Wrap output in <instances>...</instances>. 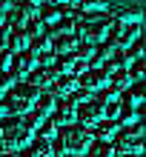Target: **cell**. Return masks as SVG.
<instances>
[{
  "instance_id": "6da1fadb",
  "label": "cell",
  "mask_w": 146,
  "mask_h": 157,
  "mask_svg": "<svg viewBox=\"0 0 146 157\" xmlns=\"http://www.w3.org/2000/svg\"><path fill=\"white\" fill-rule=\"evenodd\" d=\"M32 128L23 117H3L0 120V151H23L32 143Z\"/></svg>"
},
{
  "instance_id": "7a4b0ae2",
  "label": "cell",
  "mask_w": 146,
  "mask_h": 157,
  "mask_svg": "<svg viewBox=\"0 0 146 157\" xmlns=\"http://www.w3.org/2000/svg\"><path fill=\"white\" fill-rule=\"evenodd\" d=\"M37 97H40V91L32 89L29 83H12V89L3 94V109L9 114H14V117H23V114H29L34 109Z\"/></svg>"
},
{
  "instance_id": "3957f363",
  "label": "cell",
  "mask_w": 146,
  "mask_h": 157,
  "mask_svg": "<svg viewBox=\"0 0 146 157\" xmlns=\"http://www.w3.org/2000/svg\"><path fill=\"white\" fill-rule=\"evenodd\" d=\"M112 151H120V154H138V157L143 154V120L123 126L120 132L115 134Z\"/></svg>"
},
{
  "instance_id": "277c9868",
  "label": "cell",
  "mask_w": 146,
  "mask_h": 157,
  "mask_svg": "<svg viewBox=\"0 0 146 157\" xmlns=\"http://www.w3.org/2000/svg\"><path fill=\"white\" fill-rule=\"evenodd\" d=\"M57 146L63 149V154H72V157H77V154H83L89 146H92V132L83 126H63V132H60V140Z\"/></svg>"
},
{
  "instance_id": "5b68a950",
  "label": "cell",
  "mask_w": 146,
  "mask_h": 157,
  "mask_svg": "<svg viewBox=\"0 0 146 157\" xmlns=\"http://www.w3.org/2000/svg\"><path fill=\"white\" fill-rule=\"evenodd\" d=\"M115 26L117 23L109 14H95V17H89V20L83 23V40L92 43V46H97V43H103L109 37V32H112Z\"/></svg>"
},
{
  "instance_id": "8992f818",
  "label": "cell",
  "mask_w": 146,
  "mask_h": 157,
  "mask_svg": "<svg viewBox=\"0 0 146 157\" xmlns=\"http://www.w3.org/2000/svg\"><path fill=\"white\" fill-rule=\"evenodd\" d=\"M75 120H80V126H83V128L97 126L100 120H106L103 117V103H100V97H92V100H86V103H80L75 109Z\"/></svg>"
},
{
  "instance_id": "52a82bcc",
  "label": "cell",
  "mask_w": 146,
  "mask_h": 157,
  "mask_svg": "<svg viewBox=\"0 0 146 157\" xmlns=\"http://www.w3.org/2000/svg\"><path fill=\"white\" fill-rule=\"evenodd\" d=\"M106 69H83L80 71V77H77V86L83 89V91H89V94H92V91H106Z\"/></svg>"
},
{
  "instance_id": "ba28073f",
  "label": "cell",
  "mask_w": 146,
  "mask_h": 157,
  "mask_svg": "<svg viewBox=\"0 0 146 157\" xmlns=\"http://www.w3.org/2000/svg\"><path fill=\"white\" fill-rule=\"evenodd\" d=\"M37 9L34 3H14V9L9 12V29H26V23L37 17Z\"/></svg>"
},
{
  "instance_id": "9c48e42d",
  "label": "cell",
  "mask_w": 146,
  "mask_h": 157,
  "mask_svg": "<svg viewBox=\"0 0 146 157\" xmlns=\"http://www.w3.org/2000/svg\"><path fill=\"white\" fill-rule=\"evenodd\" d=\"M37 69V60L32 57V52H17L12 54V66H9V77H23V75H32Z\"/></svg>"
},
{
  "instance_id": "30bf717a",
  "label": "cell",
  "mask_w": 146,
  "mask_h": 157,
  "mask_svg": "<svg viewBox=\"0 0 146 157\" xmlns=\"http://www.w3.org/2000/svg\"><path fill=\"white\" fill-rule=\"evenodd\" d=\"M49 46H52V52H57V54H75L80 40H77L75 32H54V37L49 40Z\"/></svg>"
},
{
  "instance_id": "8fae6325",
  "label": "cell",
  "mask_w": 146,
  "mask_h": 157,
  "mask_svg": "<svg viewBox=\"0 0 146 157\" xmlns=\"http://www.w3.org/2000/svg\"><path fill=\"white\" fill-rule=\"evenodd\" d=\"M54 77H57V71H54L52 66H37L29 75V86L37 89V91H49V86L54 83Z\"/></svg>"
},
{
  "instance_id": "7c38bea8",
  "label": "cell",
  "mask_w": 146,
  "mask_h": 157,
  "mask_svg": "<svg viewBox=\"0 0 146 157\" xmlns=\"http://www.w3.org/2000/svg\"><path fill=\"white\" fill-rule=\"evenodd\" d=\"M75 89H77V80L72 77V75H57V77H54V83L49 86V94H52L54 100H57V97H60V100H66Z\"/></svg>"
},
{
  "instance_id": "4fadbf2b",
  "label": "cell",
  "mask_w": 146,
  "mask_h": 157,
  "mask_svg": "<svg viewBox=\"0 0 146 157\" xmlns=\"http://www.w3.org/2000/svg\"><path fill=\"white\" fill-rule=\"evenodd\" d=\"M52 123L54 126H72L75 123V106L69 100H57L54 103V112H52Z\"/></svg>"
},
{
  "instance_id": "5bb4252c",
  "label": "cell",
  "mask_w": 146,
  "mask_h": 157,
  "mask_svg": "<svg viewBox=\"0 0 146 157\" xmlns=\"http://www.w3.org/2000/svg\"><path fill=\"white\" fill-rule=\"evenodd\" d=\"M20 157H54V149H52V140H43V137H37V140H32L26 149L20 151Z\"/></svg>"
},
{
  "instance_id": "9a60e30c",
  "label": "cell",
  "mask_w": 146,
  "mask_h": 157,
  "mask_svg": "<svg viewBox=\"0 0 146 157\" xmlns=\"http://www.w3.org/2000/svg\"><path fill=\"white\" fill-rule=\"evenodd\" d=\"M6 49L12 52V54L26 52V49H29V37H26V32L23 29H12V32L6 34Z\"/></svg>"
},
{
  "instance_id": "2e32d148",
  "label": "cell",
  "mask_w": 146,
  "mask_h": 157,
  "mask_svg": "<svg viewBox=\"0 0 146 157\" xmlns=\"http://www.w3.org/2000/svg\"><path fill=\"white\" fill-rule=\"evenodd\" d=\"M129 75H126V71H109V77H106V89L109 91H112V94H117V91H120V94H123V91L126 89H129Z\"/></svg>"
},
{
  "instance_id": "e0dca14e",
  "label": "cell",
  "mask_w": 146,
  "mask_h": 157,
  "mask_svg": "<svg viewBox=\"0 0 146 157\" xmlns=\"http://www.w3.org/2000/svg\"><path fill=\"white\" fill-rule=\"evenodd\" d=\"M54 103H57V100H54L49 91H43V94L37 97V103H34V109H32V112L37 114L40 120H46V117H52V112H54Z\"/></svg>"
},
{
  "instance_id": "ac0fdd59",
  "label": "cell",
  "mask_w": 146,
  "mask_h": 157,
  "mask_svg": "<svg viewBox=\"0 0 146 157\" xmlns=\"http://www.w3.org/2000/svg\"><path fill=\"white\" fill-rule=\"evenodd\" d=\"M57 75H75L77 69V60H75V54H57V60H54V66H52Z\"/></svg>"
},
{
  "instance_id": "d6986e66",
  "label": "cell",
  "mask_w": 146,
  "mask_h": 157,
  "mask_svg": "<svg viewBox=\"0 0 146 157\" xmlns=\"http://www.w3.org/2000/svg\"><path fill=\"white\" fill-rule=\"evenodd\" d=\"M115 134H117V120H100V123L95 126V137L100 143H109Z\"/></svg>"
},
{
  "instance_id": "ffe728a7",
  "label": "cell",
  "mask_w": 146,
  "mask_h": 157,
  "mask_svg": "<svg viewBox=\"0 0 146 157\" xmlns=\"http://www.w3.org/2000/svg\"><path fill=\"white\" fill-rule=\"evenodd\" d=\"M86 157H115V151H112V146H109V143L92 140V146L86 149Z\"/></svg>"
},
{
  "instance_id": "44dd1931",
  "label": "cell",
  "mask_w": 146,
  "mask_h": 157,
  "mask_svg": "<svg viewBox=\"0 0 146 157\" xmlns=\"http://www.w3.org/2000/svg\"><path fill=\"white\" fill-rule=\"evenodd\" d=\"M60 20V12L54 6H43V9H37V23L43 26V23H57Z\"/></svg>"
},
{
  "instance_id": "7402d4cb",
  "label": "cell",
  "mask_w": 146,
  "mask_h": 157,
  "mask_svg": "<svg viewBox=\"0 0 146 157\" xmlns=\"http://www.w3.org/2000/svg\"><path fill=\"white\" fill-rule=\"evenodd\" d=\"M40 128V137H43V140H52V137H54V123H52V117H46V120H43V126H37Z\"/></svg>"
},
{
  "instance_id": "603a6c76",
  "label": "cell",
  "mask_w": 146,
  "mask_h": 157,
  "mask_svg": "<svg viewBox=\"0 0 146 157\" xmlns=\"http://www.w3.org/2000/svg\"><path fill=\"white\" fill-rule=\"evenodd\" d=\"M9 66H12V52H9L6 46H0V69L9 71Z\"/></svg>"
},
{
  "instance_id": "cb8c5ba5",
  "label": "cell",
  "mask_w": 146,
  "mask_h": 157,
  "mask_svg": "<svg viewBox=\"0 0 146 157\" xmlns=\"http://www.w3.org/2000/svg\"><path fill=\"white\" fill-rule=\"evenodd\" d=\"M9 89H12V77H9V71H3V69H0V97H3Z\"/></svg>"
},
{
  "instance_id": "d4e9b609",
  "label": "cell",
  "mask_w": 146,
  "mask_h": 157,
  "mask_svg": "<svg viewBox=\"0 0 146 157\" xmlns=\"http://www.w3.org/2000/svg\"><path fill=\"white\" fill-rule=\"evenodd\" d=\"M6 117V109H3V103H0V120H3Z\"/></svg>"
},
{
  "instance_id": "484cf974",
  "label": "cell",
  "mask_w": 146,
  "mask_h": 157,
  "mask_svg": "<svg viewBox=\"0 0 146 157\" xmlns=\"http://www.w3.org/2000/svg\"><path fill=\"white\" fill-rule=\"evenodd\" d=\"M120 157H138V154H120Z\"/></svg>"
},
{
  "instance_id": "4316f807",
  "label": "cell",
  "mask_w": 146,
  "mask_h": 157,
  "mask_svg": "<svg viewBox=\"0 0 146 157\" xmlns=\"http://www.w3.org/2000/svg\"><path fill=\"white\" fill-rule=\"evenodd\" d=\"M52 3H63V0H52Z\"/></svg>"
},
{
  "instance_id": "83f0119b",
  "label": "cell",
  "mask_w": 146,
  "mask_h": 157,
  "mask_svg": "<svg viewBox=\"0 0 146 157\" xmlns=\"http://www.w3.org/2000/svg\"><path fill=\"white\" fill-rule=\"evenodd\" d=\"M60 157H72V154H60Z\"/></svg>"
},
{
  "instance_id": "f1b7e54d",
  "label": "cell",
  "mask_w": 146,
  "mask_h": 157,
  "mask_svg": "<svg viewBox=\"0 0 146 157\" xmlns=\"http://www.w3.org/2000/svg\"><path fill=\"white\" fill-rule=\"evenodd\" d=\"M0 157H3V151H0Z\"/></svg>"
}]
</instances>
